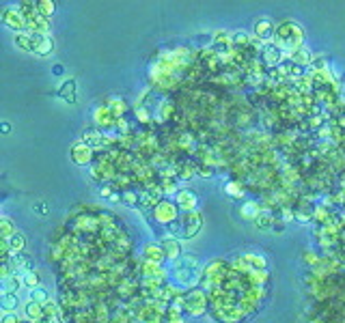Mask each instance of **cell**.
<instances>
[{"label": "cell", "mask_w": 345, "mask_h": 323, "mask_svg": "<svg viewBox=\"0 0 345 323\" xmlns=\"http://www.w3.org/2000/svg\"><path fill=\"white\" fill-rule=\"evenodd\" d=\"M276 37H278V43H280V46L292 48V46H298V43H300L302 33H300V28H298L296 24L287 22V24H283V26H278Z\"/></svg>", "instance_id": "1"}, {"label": "cell", "mask_w": 345, "mask_h": 323, "mask_svg": "<svg viewBox=\"0 0 345 323\" xmlns=\"http://www.w3.org/2000/svg\"><path fill=\"white\" fill-rule=\"evenodd\" d=\"M175 229L177 231V235H181V237H194L196 235V231L201 229V218H198V213H188V215H184V220H181V227L179 224H175L172 227L170 224V231Z\"/></svg>", "instance_id": "2"}, {"label": "cell", "mask_w": 345, "mask_h": 323, "mask_svg": "<svg viewBox=\"0 0 345 323\" xmlns=\"http://www.w3.org/2000/svg\"><path fill=\"white\" fill-rule=\"evenodd\" d=\"M194 274H196V261L192 256H184L177 263V278L184 284H188V282L194 280Z\"/></svg>", "instance_id": "3"}, {"label": "cell", "mask_w": 345, "mask_h": 323, "mask_svg": "<svg viewBox=\"0 0 345 323\" xmlns=\"http://www.w3.org/2000/svg\"><path fill=\"white\" fill-rule=\"evenodd\" d=\"M3 20H5V24L9 26V28H13V30L28 28V22H26L24 13H20L17 9H7V11L3 13Z\"/></svg>", "instance_id": "4"}, {"label": "cell", "mask_w": 345, "mask_h": 323, "mask_svg": "<svg viewBox=\"0 0 345 323\" xmlns=\"http://www.w3.org/2000/svg\"><path fill=\"white\" fill-rule=\"evenodd\" d=\"M33 39H35V54H39V56H48V54L52 52L54 43H52V39L48 37V35H35L33 33Z\"/></svg>", "instance_id": "5"}, {"label": "cell", "mask_w": 345, "mask_h": 323, "mask_svg": "<svg viewBox=\"0 0 345 323\" xmlns=\"http://www.w3.org/2000/svg\"><path fill=\"white\" fill-rule=\"evenodd\" d=\"M156 218L160 222H170V220H175L177 218V209H175V205L164 201V203H160L158 207H156Z\"/></svg>", "instance_id": "6"}, {"label": "cell", "mask_w": 345, "mask_h": 323, "mask_svg": "<svg viewBox=\"0 0 345 323\" xmlns=\"http://www.w3.org/2000/svg\"><path fill=\"white\" fill-rule=\"evenodd\" d=\"M71 157H74L76 164H87L89 157H91V149L89 145H84V142H78V145H74V149H71Z\"/></svg>", "instance_id": "7"}, {"label": "cell", "mask_w": 345, "mask_h": 323, "mask_svg": "<svg viewBox=\"0 0 345 323\" xmlns=\"http://www.w3.org/2000/svg\"><path fill=\"white\" fill-rule=\"evenodd\" d=\"M177 205H179L181 209H186V211L194 209V207H196V194L190 192V190H181V192L177 194Z\"/></svg>", "instance_id": "8"}, {"label": "cell", "mask_w": 345, "mask_h": 323, "mask_svg": "<svg viewBox=\"0 0 345 323\" xmlns=\"http://www.w3.org/2000/svg\"><path fill=\"white\" fill-rule=\"evenodd\" d=\"M255 33H257L259 39H268V37H272V33H274V28H272V22L268 20V17L259 20V22L255 24Z\"/></svg>", "instance_id": "9"}, {"label": "cell", "mask_w": 345, "mask_h": 323, "mask_svg": "<svg viewBox=\"0 0 345 323\" xmlns=\"http://www.w3.org/2000/svg\"><path fill=\"white\" fill-rule=\"evenodd\" d=\"M15 46H17V48H22V50H26V52H35V39H33V33H31V35H26V33L15 35Z\"/></svg>", "instance_id": "10"}, {"label": "cell", "mask_w": 345, "mask_h": 323, "mask_svg": "<svg viewBox=\"0 0 345 323\" xmlns=\"http://www.w3.org/2000/svg\"><path fill=\"white\" fill-rule=\"evenodd\" d=\"M26 315H28L33 321H41L43 317H45V308L41 306V304H37V302H31L28 306H26Z\"/></svg>", "instance_id": "11"}, {"label": "cell", "mask_w": 345, "mask_h": 323, "mask_svg": "<svg viewBox=\"0 0 345 323\" xmlns=\"http://www.w3.org/2000/svg\"><path fill=\"white\" fill-rule=\"evenodd\" d=\"M9 241V248H11V252H15V254H20L22 250H24V246H26V239L22 237V233H15V235L11 237V239H7Z\"/></svg>", "instance_id": "12"}, {"label": "cell", "mask_w": 345, "mask_h": 323, "mask_svg": "<svg viewBox=\"0 0 345 323\" xmlns=\"http://www.w3.org/2000/svg\"><path fill=\"white\" fill-rule=\"evenodd\" d=\"M292 58L298 62V65H306V62H311V54H308L306 48H300V50L292 52Z\"/></svg>", "instance_id": "13"}, {"label": "cell", "mask_w": 345, "mask_h": 323, "mask_svg": "<svg viewBox=\"0 0 345 323\" xmlns=\"http://www.w3.org/2000/svg\"><path fill=\"white\" fill-rule=\"evenodd\" d=\"M3 308L7 312H13L17 308V295L15 293H5L3 295Z\"/></svg>", "instance_id": "14"}, {"label": "cell", "mask_w": 345, "mask_h": 323, "mask_svg": "<svg viewBox=\"0 0 345 323\" xmlns=\"http://www.w3.org/2000/svg\"><path fill=\"white\" fill-rule=\"evenodd\" d=\"M15 233H17V231H13V224L9 222L7 218L0 220V235H3V239H11Z\"/></svg>", "instance_id": "15"}, {"label": "cell", "mask_w": 345, "mask_h": 323, "mask_svg": "<svg viewBox=\"0 0 345 323\" xmlns=\"http://www.w3.org/2000/svg\"><path fill=\"white\" fill-rule=\"evenodd\" d=\"M3 280H5V284H3V291L5 293H13L15 289H17V286H20V278H17V274L15 276H9V278H3Z\"/></svg>", "instance_id": "16"}, {"label": "cell", "mask_w": 345, "mask_h": 323, "mask_svg": "<svg viewBox=\"0 0 345 323\" xmlns=\"http://www.w3.org/2000/svg\"><path fill=\"white\" fill-rule=\"evenodd\" d=\"M162 248L166 250V256H172V259H177V256H179V250H181L175 239H166L164 244H162Z\"/></svg>", "instance_id": "17"}, {"label": "cell", "mask_w": 345, "mask_h": 323, "mask_svg": "<svg viewBox=\"0 0 345 323\" xmlns=\"http://www.w3.org/2000/svg\"><path fill=\"white\" fill-rule=\"evenodd\" d=\"M31 302H37V304H41V306H43V304H48V293L37 286V289L31 291Z\"/></svg>", "instance_id": "18"}, {"label": "cell", "mask_w": 345, "mask_h": 323, "mask_svg": "<svg viewBox=\"0 0 345 323\" xmlns=\"http://www.w3.org/2000/svg\"><path fill=\"white\" fill-rule=\"evenodd\" d=\"M242 215L244 218H257L259 215V207H257V203H246L242 207Z\"/></svg>", "instance_id": "19"}, {"label": "cell", "mask_w": 345, "mask_h": 323, "mask_svg": "<svg viewBox=\"0 0 345 323\" xmlns=\"http://www.w3.org/2000/svg\"><path fill=\"white\" fill-rule=\"evenodd\" d=\"M22 282H24L26 286H31V291H33V289H37L39 278H37V274H35V272H26V274L22 276Z\"/></svg>", "instance_id": "20"}, {"label": "cell", "mask_w": 345, "mask_h": 323, "mask_svg": "<svg viewBox=\"0 0 345 323\" xmlns=\"http://www.w3.org/2000/svg\"><path fill=\"white\" fill-rule=\"evenodd\" d=\"M63 100H67V102H74L76 97H74V80H69V82H65V86H63Z\"/></svg>", "instance_id": "21"}, {"label": "cell", "mask_w": 345, "mask_h": 323, "mask_svg": "<svg viewBox=\"0 0 345 323\" xmlns=\"http://www.w3.org/2000/svg\"><path fill=\"white\" fill-rule=\"evenodd\" d=\"M280 56H283V54H280L278 48H266V60L272 62V65H274V62H278Z\"/></svg>", "instance_id": "22"}, {"label": "cell", "mask_w": 345, "mask_h": 323, "mask_svg": "<svg viewBox=\"0 0 345 323\" xmlns=\"http://www.w3.org/2000/svg\"><path fill=\"white\" fill-rule=\"evenodd\" d=\"M37 13L41 15H52L54 13V3H48V0H43V3H37Z\"/></svg>", "instance_id": "23"}, {"label": "cell", "mask_w": 345, "mask_h": 323, "mask_svg": "<svg viewBox=\"0 0 345 323\" xmlns=\"http://www.w3.org/2000/svg\"><path fill=\"white\" fill-rule=\"evenodd\" d=\"M162 254H164V252H162L160 246H149V248H147V256L151 259V261H160Z\"/></svg>", "instance_id": "24"}, {"label": "cell", "mask_w": 345, "mask_h": 323, "mask_svg": "<svg viewBox=\"0 0 345 323\" xmlns=\"http://www.w3.org/2000/svg\"><path fill=\"white\" fill-rule=\"evenodd\" d=\"M233 43H235V46H246V43H248V35L246 33H235L233 35Z\"/></svg>", "instance_id": "25"}, {"label": "cell", "mask_w": 345, "mask_h": 323, "mask_svg": "<svg viewBox=\"0 0 345 323\" xmlns=\"http://www.w3.org/2000/svg\"><path fill=\"white\" fill-rule=\"evenodd\" d=\"M3 132L9 134V132H11V125H9V123H3Z\"/></svg>", "instance_id": "26"}, {"label": "cell", "mask_w": 345, "mask_h": 323, "mask_svg": "<svg viewBox=\"0 0 345 323\" xmlns=\"http://www.w3.org/2000/svg\"><path fill=\"white\" fill-rule=\"evenodd\" d=\"M39 323H54V321H52V319H50V317H43V319H41V321H39Z\"/></svg>", "instance_id": "27"}, {"label": "cell", "mask_w": 345, "mask_h": 323, "mask_svg": "<svg viewBox=\"0 0 345 323\" xmlns=\"http://www.w3.org/2000/svg\"><path fill=\"white\" fill-rule=\"evenodd\" d=\"M20 323H22V321H20Z\"/></svg>", "instance_id": "28"}]
</instances>
